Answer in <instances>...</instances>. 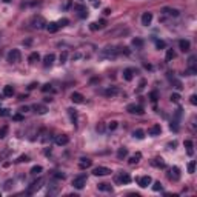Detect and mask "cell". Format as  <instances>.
<instances>
[{"instance_id": "obj_1", "label": "cell", "mask_w": 197, "mask_h": 197, "mask_svg": "<svg viewBox=\"0 0 197 197\" xmlns=\"http://www.w3.org/2000/svg\"><path fill=\"white\" fill-rule=\"evenodd\" d=\"M120 54H129L128 48H120V46H105L100 52H99V57L103 59V60H111V59H116Z\"/></svg>"}, {"instance_id": "obj_2", "label": "cell", "mask_w": 197, "mask_h": 197, "mask_svg": "<svg viewBox=\"0 0 197 197\" xmlns=\"http://www.w3.org/2000/svg\"><path fill=\"white\" fill-rule=\"evenodd\" d=\"M31 28L33 29H43V28H46V20L42 17V16H34L33 19H31Z\"/></svg>"}, {"instance_id": "obj_3", "label": "cell", "mask_w": 197, "mask_h": 197, "mask_svg": "<svg viewBox=\"0 0 197 197\" xmlns=\"http://www.w3.org/2000/svg\"><path fill=\"white\" fill-rule=\"evenodd\" d=\"M126 34H129V29H128V28L117 26V28H114V29L108 31L106 37H123V36H126Z\"/></svg>"}, {"instance_id": "obj_4", "label": "cell", "mask_w": 197, "mask_h": 197, "mask_svg": "<svg viewBox=\"0 0 197 197\" xmlns=\"http://www.w3.org/2000/svg\"><path fill=\"white\" fill-rule=\"evenodd\" d=\"M20 59H22V54H20L19 49H11L8 52V62L9 63H19Z\"/></svg>"}, {"instance_id": "obj_5", "label": "cell", "mask_w": 197, "mask_h": 197, "mask_svg": "<svg viewBox=\"0 0 197 197\" xmlns=\"http://www.w3.org/2000/svg\"><path fill=\"white\" fill-rule=\"evenodd\" d=\"M114 182H116L117 185H126V183L131 182V176L126 174V172H120V174H117V176L114 177Z\"/></svg>"}, {"instance_id": "obj_6", "label": "cell", "mask_w": 197, "mask_h": 197, "mask_svg": "<svg viewBox=\"0 0 197 197\" xmlns=\"http://www.w3.org/2000/svg\"><path fill=\"white\" fill-rule=\"evenodd\" d=\"M126 111H128L129 114H137V116H142V114L145 113L143 108H142V105H137V103L128 105V106H126Z\"/></svg>"}, {"instance_id": "obj_7", "label": "cell", "mask_w": 197, "mask_h": 197, "mask_svg": "<svg viewBox=\"0 0 197 197\" xmlns=\"http://www.w3.org/2000/svg\"><path fill=\"white\" fill-rule=\"evenodd\" d=\"M43 183H45V179H42V177L37 179L36 182H33V183H31V186L28 188V194H34V193H37L40 188L43 186Z\"/></svg>"}, {"instance_id": "obj_8", "label": "cell", "mask_w": 197, "mask_h": 197, "mask_svg": "<svg viewBox=\"0 0 197 197\" xmlns=\"http://www.w3.org/2000/svg\"><path fill=\"white\" fill-rule=\"evenodd\" d=\"M85 185H86V176H85V174H80L77 177H74V180H73V186H74V188L82 190Z\"/></svg>"}, {"instance_id": "obj_9", "label": "cell", "mask_w": 197, "mask_h": 197, "mask_svg": "<svg viewBox=\"0 0 197 197\" xmlns=\"http://www.w3.org/2000/svg\"><path fill=\"white\" fill-rule=\"evenodd\" d=\"M168 179H169V180H172V182H177V180L180 179V168L172 166V168L168 171Z\"/></svg>"}, {"instance_id": "obj_10", "label": "cell", "mask_w": 197, "mask_h": 197, "mask_svg": "<svg viewBox=\"0 0 197 197\" xmlns=\"http://www.w3.org/2000/svg\"><path fill=\"white\" fill-rule=\"evenodd\" d=\"M137 183L140 188H148L153 183V179L150 176H142V177H137Z\"/></svg>"}, {"instance_id": "obj_11", "label": "cell", "mask_w": 197, "mask_h": 197, "mask_svg": "<svg viewBox=\"0 0 197 197\" xmlns=\"http://www.w3.org/2000/svg\"><path fill=\"white\" fill-rule=\"evenodd\" d=\"M92 174L94 176H110L111 174V169L110 168H106V166H97V168H94L92 169Z\"/></svg>"}, {"instance_id": "obj_12", "label": "cell", "mask_w": 197, "mask_h": 197, "mask_svg": "<svg viewBox=\"0 0 197 197\" xmlns=\"http://www.w3.org/2000/svg\"><path fill=\"white\" fill-rule=\"evenodd\" d=\"M68 143H69V137H68L66 134H59V136H56V145L65 146V145H68Z\"/></svg>"}, {"instance_id": "obj_13", "label": "cell", "mask_w": 197, "mask_h": 197, "mask_svg": "<svg viewBox=\"0 0 197 197\" xmlns=\"http://www.w3.org/2000/svg\"><path fill=\"white\" fill-rule=\"evenodd\" d=\"M151 22H153V12H143V16H142V25L143 26H148V25H151Z\"/></svg>"}, {"instance_id": "obj_14", "label": "cell", "mask_w": 197, "mask_h": 197, "mask_svg": "<svg viewBox=\"0 0 197 197\" xmlns=\"http://www.w3.org/2000/svg\"><path fill=\"white\" fill-rule=\"evenodd\" d=\"M54 59H56V56L51 52V54H46L45 56V59H43V66L45 68H49V66H52V63H54Z\"/></svg>"}, {"instance_id": "obj_15", "label": "cell", "mask_w": 197, "mask_h": 197, "mask_svg": "<svg viewBox=\"0 0 197 197\" xmlns=\"http://www.w3.org/2000/svg\"><path fill=\"white\" fill-rule=\"evenodd\" d=\"M179 48H180L183 52H188V51H190V48H191V43H190V40H185V39L179 40Z\"/></svg>"}, {"instance_id": "obj_16", "label": "cell", "mask_w": 197, "mask_h": 197, "mask_svg": "<svg viewBox=\"0 0 197 197\" xmlns=\"http://www.w3.org/2000/svg\"><path fill=\"white\" fill-rule=\"evenodd\" d=\"M59 190H60V186H59L56 182H52V183L48 186V194H49V196H56V194H59Z\"/></svg>"}, {"instance_id": "obj_17", "label": "cell", "mask_w": 197, "mask_h": 197, "mask_svg": "<svg viewBox=\"0 0 197 197\" xmlns=\"http://www.w3.org/2000/svg\"><path fill=\"white\" fill-rule=\"evenodd\" d=\"M160 132H162V126H160V125H153V126L148 129V134H150V136H160Z\"/></svg>"}, {"instance_id": "obj_18", "label": "cell", "mask_w": 197, "mask_h": 197, "mask_svg": "<svg viewBox=\"0 0 197 197\" xmlns=\"http://www.w3.org/2000/svg\"><path fill=\"white\" fill-rule=\"evenodd\" d=\"M74 9H76V11H79V17H82V19L88 17V9H86L85 6H82V5H76V6H74Z\"/></svg>"}, {"instance_id": "obj_19", "label": "cell", "mask_w": 197, "mask_h": 197, "mask_svg": "<svg viewBox=\"0 0 197 197\" xmlns=\"http://www.w3.org/2000/svg\"><path fill=\"white\" fill-rule=\"evenodd\" d=\"M162 12L166 14V16H174V17H177V16L180 14V11H179V9H174V8H163Z\"/></svg>"}, {"instance_id": "obj_20", "label": "cell", "mask_w": 197, "mask_h": 197, "mask_svg": "<svg viewBox=\"0 0 197 197\" xmlns=\"http://www.w3.org/2000/svg\"><path fill=\"white\" fill-rule=\"evenodd\" d=\"M71 100H73L74 103H83V102H85V97H83L80 92H73V94H71Z\"/></svg>"}, {"instance_id": "obj_21", "label": "cell", "mask_w": 197, "mask_h": 197, "mask_svg": "<svg viewBox=\"0 0 197 197\" xmlns=\"http://www.w3.org/2000/svg\"><path fill=\"white\" fill-rule=\"evenodd\" d=\"M33 110H34L37 114H46V111H48V108H46L45 105H42V103H36V105L33 106Z\"/></svg>"}, {"instance_id": "obj_22", "label": "cell", "mask_w": 197, "mask_h": 197, "mask_svg": "<svg viewBox=\"0 0 197 197\" xmlns=\"http://www.w3.org/2000/svg\"><path fill=\"white\" fill-rule=\"evenodd\" d=\"M103 94H105L106 97H114V96H117V94H119V89L116 88V86H111V88L105 89V91H103Z\"/></svg>"}, {"instance_id": "obj_23", "label": "cell", "mask_w": 197, "mask_h": 197, "mask_svg": "<svg viewBox=\"0 0 197 197\" xmlns=\"http://www.w3.org/2000/svg\"><path fill=\"white\" fill-rule=\"evenodd\" d=\"M105 25H106V20H100V22H97V23H96V22H94V23H91V26H89V28H91L92 31H97V29L105 28Z\"/></svg>"}, {"instance_id": "obj_24", "label": "cell", "mask_w": 197, "mask_h": 197, "mask_svg": "<svg viewBox=\"0 0 197 197\" xmlns=\"http://www.w3.org/2000/svg\"><path fill=\"white\" fill-rule=\"evenodd\" d=\"M3 96H5V97H12V96H14V88H12L11 85L3 86Z\"/></svg>"}, {"instance_id": "obj_25", "label": "cell", "mask_w": 197, "mask_h": 197, "mask_svg": "<svg viewBox=\"0 0 197 197\" xmlns=\"http://www.w3.org/2000/svg\"><path fill=\"white\" fill-rule=\"evenodd\" d=\"M132 77H134V69L126 68V69L123 71V79L126 80V82H129V80H132Z\"/></svg>"}, {"instance_id": "obj_26", "label": "cell", "mask_w": 197, "mask_h": 197, "mask_svg": "<svg viewBox=\"0 0 197 197\" xmlns=\"http://www.w3.org/2000/svg\"><path fill=\"white\" fill-rule=\"evenodd\" d=\"M97 188H99V191H105V193H111L113 191V186L110 183H99Z\"/></svg>"}, {"instance_id": "obj_27", "label": "cell", "mask_w": 197, "mask_h": 197, "mask_svg": "<svg viewBox=\"0 0 197 197\" xmlns=\"http://www.w3.org/2000/svg\"><path fill=\"white\" fill-rule=\"evenodd\" d=\"M46 29H48L49 33H57V31H59V25H57V22H49V23L46 25Z\"/></svg>"}, {"instance_id": "obj_28", "label": "cell", "mask_w": 197, "mask_h": 197, "mask_svg": "<svg viewBox=\"0 0 197 197\" xmlns=\"http://www.w3.org/2000/svg\"><path fill=\"white\" fill-rule=\"evenodd\" d=\"M92 165V160H89V159H80V163L79 166L82 169H85V168H89Z\"/></svg>"}, {"instance_id": "obj_29", "label": "cell", "mask_w": 197, "mask_h": 197, "mask_svg": "<svg viewBox=\"0 0 197 197\" xmlns=\"http://www.w3.org/2000/svg\"><path fill=\"white\" fill-rule=\"evenodd\" d=\"M140 159H142V153H136L134 156L129 157V165H136V163H139Z\"/></svg>"}, {"instance_id": "obj_30", "label": "cell", "mask_w": 197, "mask_h": 197, "mask_svg": "<svg viewBox=\"0 0 197 197\" xmlns=\"http://www.w3.org/2000/svg\"><path fill=\"white\" fill-rule=\"evenodd\" d=\"M28 60H29V63H33V65H34V63H37V62L40 60L39 52H31V54H29V57H28Z\"/></svg>"}, {"instance_id": "obj_31", "label": "cell", "mask_w": 197, "mask_h": 197, "mask_svg": "<svg viewBox=\"0 0 197 197\" xmlns=\"http://www.w3.org/2000/svg\"><path fill=\"white\" fill-rule=\"evenodd\" d=\"M68 113H69V117H71V120H73V125H74V126H77V113H76L73 108H69V110H68Z\"/></svg>"}, {"instance_id": "obj_32", "label": "cell", "mask_w": 197, "mask_h": 197, "mask_svg": "<svg viewBox=\"0 0 197 197\" xmlns=\"http://www.w3.org/2000/svg\"><path fill=\"white\" fill-rule=\"evenodd\" d=\"M126 156H128V150H126V148H119L117 159H125Z\"/></svg>"}, {"instance_id": "obj_33", "label": "cell", "mask_w": 197, "mask_h": 197, "mask_svg": "<svg viewBox=\"0 0 197 197\" xmlns=\"http://www.w3.org/2000/svg\"><path fill=\"white\" fill-rule=\"evenodd\" d=\"M168 77H169V80H171V83H174V88H176V89H179V91H180V89L183 88V86H182V83H180L177 79H174V77H171V76H168Z\"/></svg>"}, {"instance_id": "obj_34", "label": "cell", "mask_w": 197, "mask_h": 197, "mask_svg": "<svg viewBox=\"0 0 197 197\" xmlns=\"http://www.w3.org/2000/svg\"><path fill=\"white\" fill-rule=\"evenodd\" d=\"M174 57H176V52H174V49H166V62H171Z\"/></svg>"}, {"instance_id": "obj_35", "label": "cell", "mask_w": 197, "mask_h": 197, "mask_svg": "<svg viewBox=\"0 0 197 197\" xmlns=\"http://www.w3.org/2000/svg\"><path fill=\"white\" fill-rule=\"evenodd\" d=\"M185 146H186V150H188V154L190 156H193V142L191 140H185Z\"/></svg>"}, {"instance_id": "obj_36", "label": "cell", "mask_w": 197, "mask_h": 197, "mask_svg": "<svg viewBox=\"0 0 197 197\" xmlns=\"http://www.w3.org/2000/svg\"><path fill=\"white\" fill-rule=\"evenodd\" d=\"M134 137L136 139H143L145 137V131L143 129H136L134 131Z\"/></svg>"}, {"instance_id": "obj_37", "label": "cell", "mask_w": 197, "mask_h": 197, "mask_svg": "<svg viewBox=\"0 0 197 197\" xmlns=\"http://www.w3.org/2000/svg\"><path fill=\"white\" fill-rule=\"evenodd\" d=\"M8 131H9V128L5 125V126H2L0 128V139H5L6 137V134H8Z\"/></svg>"}, {"instance_id": "obj_38", "label": "cell", "mask_w": 197, "mask_h": 197, "mask_svg": "<svg viewBox=\"0 0 197 197\" xmlns=\"http://www.w3.org/2000/svg\"><path fill=\"white\" fill-rule=\"evenodd\" d=\"M43 171V168L40 166V165H37V166H33V169H31V174L33 176H37V174H40Z\"/></svg>"}, {"instance_id": "obj_39", "label": "cell", "mask_w": 197, "mask_h": 197, "mask_svg": "<svg viewBox=\"0 0 197 197\" xmlns=\"http://www.w3.org/2000/svg\"><path fill=\"white\" fill-rule=\"evenodd\" d=\"M132 46H136V48H142V46H143V40L136 37V39L132 40Z\"/></svg>"}, {"instance_id": "obj_40", "label": "cell", "mask_w": 197, "mask_h": 197, "mask_svg": "<svg viewBox=\"0 0 197 197\" xmlns=\"http://www.w3.org/2000/svg\"><path fill=\"white\" fill-rule=\"evenodd\" d=\"M153 165H156L159 168H165V162H163L162 159H154V160H153Z\"/></svg>"}, {"instance_id": "obj_41", "label": "cell", "mask_w": 197, "mask_h": 197, "mask_svg": "<svg viewBox=\"0 0 197 197\" xmlns=\"http://www.w3.org/2000/svg\"><path fill=\"white\" fill-rule=\"evenodd\" d=\"M69 23V20L68 19H60L59 22H57V25H59V28H63V26H66Z\"/></svg>"}, {"instance_id": "obj_42", "label": "cell", "mask_w": 197, "mask_h": 197, "mask_svg": "<svg viewBox=\"0 0 197 197\" xmlns=\"http://www.w3.org/2000/svg\"><path fill=\"white\" fill-rule=\"evenodd\" d=\"M194 171H196V162H190V163H188V172L193 174Z\"/></svg>"}, {"instance_id": "obj_43", "label": "cell", "mask_w": 197, "mask_h": 197, "mask_svg": "<svg viewBox=\"0 0 197 197\" xmlns=\"http://www.w3.org/2000/svg\"><path fill=\"white\" fill-rule=\"evenodd\" d=\"M66 59H68V52H66V51H63V52L60 54V63H65V62H66Z\"/></svg>"}, {"instance_id": "obj_44", "label": "cell", "mask_w": 197, "mask_h": 197, "mask_svg": "<svg viewBox=\"0 0 197 197\" xmlns=\"http://www.w3.org/2000/svg\"><path fill=\"white\" fill-rule=\"evenodd\" d=\"M153 190H154V191H162V190H163V186H162V183H160V182H156V183L153 185Z\"/></svg>"}, {"instance_id": "obj_45", "label": "cell", "mask_w": 197, "mask_h": 197, "mask_svg": "<svg viewBox=\"0 0 197 197\" xmlns=\"http://www.w3.org/2000/svg\"><path fill=\"white\" fill-rule=\"evenodd\" d=\"M117 122H116V120H113V122H110V125H108V128H110V129H111V131H114V129H116V128H117Z\"/></svg>"}, {"instance_id": "obj_46", "label": "cell", "mask_w": 197, "mask_h": 197, "mask_svg": "<svg viewBox=\"0 0 197 197\" xmlns=\"http://www.w3.org/2000/svg\"><path fill=\"white\" fill-rule=\"evenodd\" d=\"M171 100H172V102H179V100H180V96H179L177 92H174V94H171Z\"/></svg>"}, {"instance_id": "obj_47", "label": "cell", "mask_w": 197, "mask_h": 197, "mask_svg": "<svg viewBox=\"0 0 197 197\" xmlns=\"http://www.w3.org/2000/svg\"><path fill=\"white\" fill-rule=\"evenodd\" d=\"M190 102H191V105H197V97H196V94H193V96L190 97Z\"/></svg>"}, {"instance_id": "obj_48", "label": "cell", "mask_w": 197, "mask_h": 197, "mask_svg": "<svg viewBox=\"0 0 197 197\" xmlns=\"http://www.w3.org/2000/svg\"><path fill=\"white\" fill-rule=\"evenodd\" d=\"M157 97H159L157 91H153V92H151V100H153V102H156V100H157Z\"/></svg>"}, {"instance_id": "obj_49", "label": "cell", "mask_w": 197, "mask_h": 197, "mask_svg": "<svg viewBox=\"0 0 197 197\" xmlns=\"http://www.w3.org/2000/svg\"><path fill=\"white\" fill-rule=\"evenodd\" d=\"M54 177H56V179H62V180H63L66 176H65V174H62V172H56V174H54Z\"/></svg>"}, {"instance_id": "obj_50", "label": "cell", "mask_w": 197, "mask_h": 197, "mask_svg": "<svg viewBox=\"0 0 197 197\" xmlns=\"http://www.w3.org/2000/svg\"><path fill=\"white\" fill-rule=\"evenodd\" d=\"M11 185H14V182H12V180H8V182L5 183V190H11Z\"/></svg>"}, {"instance_id": "obj_51", "label": "cell", "mask_w": 197, "mask_h": 197, "mask_svg": "<svg viewBox=\"0 0 197 197\" xmlns=\"http://www.w3.org/2000/svg\"><path fill=\"white\" fill-rule=\"evenodd\" d=\"M51 89H52V88H51V85H45V86L42 88V91H43V92H48V91H51Z\"/></svg>"}, {"instance_id": "obj_52", "label": "cell", "mask_w": 197, "mask_h": 197, "mask_svg": "<svg viewBox=\"0 0 197 197\" xmlns=\"http://www.w3.org/2000/svg\"><path fill=\"white\" fill-rule=\"evenodd\" d=\"M156 45H157V48H165V42L163 40H157Z\"/></svg>"}, {"instance_id": "obj_53", "label": "cell", "mask_w": 197, "mask_h": 197, "mask_svg": "<svg viewBox=\"0 0 197 197\" xmlns=\"http://www.w3.org/2000/svg\"><path fill=\"white\" fill-rule=\"evenodd\" d=\"M169 128H171V129H174V131H177V129H179V126H177V123H176V122H172V123L169 125Z\"/></svg>"}, {"instance_id": "obj_54", "label": "cell", "mask_w": 197, "mask_h": 197, "mask_svg": "<svg viewBox=\"0 0 197 197\" xmlns=\"http://www.w3.org/2000/svg\"><path fill=\"white\" fill-rule=\"evenodd\" d=\"M17 162H29V157H28V156H22Z\"/></svg>"}, {"instance_id": "obj_55", "label": "cell", "mask_w": 197, "mask_h": 197, "mask_svg": "<svg viewBox=\"0 0 197 197\" xmlns=\"http://www.w3.org/2000/svg\"><path fill=\"white\" fill-rule=\"evenodd\" d=\"M145 83H146L145 80H142V82H140V85H139V91H142V89L145 88Z\"/></svg>"}, {"instance_id": "obj_56", "label": "cell", "mask_w": 197, "mask_h": 197, "mask_svg": "<svg viewBox=\"0 0 197 197\" xmlns=\"http://www.w3.org/2000/svg\"><path fill=\"white\" fill-rule=\"evenodd\" d=\"M8 110H0V116H8Z\"/></svg>"}, {"instance_id": "obj_57", "label": "cell", "mask_w": 197, "mask_h": 197, "mask_svg": "<svg viewBox=\"0 0 197 197\" xmlns=\"http://www.w3.org/2000/svg\"><path fill=\"white\" fill-rule=\"evenodd\" d=\"M14 120H19V122H20V120H23V117H22V116H20V114H17V116H14Z\"/></svg>"}, {"instance_id": "obj_58", "label": "cell", "mask_w": 197, "mask_h": 197, "mask_svg": "<svg viewBox=\"0 0 197 197\" xmlns=\"http://www.w3.org/2000/svg\"><path fill=\"white\" fill-rule=\"evenodd\" d=\"M103 14H105V16H110V14H111V9H105Z\"/></svg>"}, {"instance_id": "obj_59", "label": "cell", "mask_w": 197, "mask_h": 197, "mask_svg": "<svg viewBox=\"0 0 197 197\" xmlns=\"http://www.w3.org/2000/svg\"><path fill=\"white\" fill-rule=\"evenodd\" d=\"M3 2H5V3H9V2H11V0H3Z\"/></svg>"}, {"instance_id": "obj_60", "label": "cell", "mask_w": 197, "mask_h": 197, "mask_svg": "<svg viewBox=\"0 0 197 197\" xmlns=\"http://www.w3.org/2000/svg\"><path fill=\"white\" fill-rule=\"evenodd\" d=\"M0 39H2V34H0Z\"/></svg>"}]
</instances>
